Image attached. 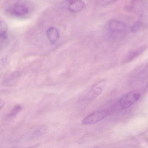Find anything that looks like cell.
Masks as SVG:
<instances>
[{
  "label": "cell",
  "mask_w": 148,
  "mask_h": 148,
  "mask_svg": "<svg viewBox=\"0 0 148 148\" xmlns=\"http://www.w3.org/2000/svg\"><path fill=\"white\" fill-rule=\"evenodd\" d=\"M7 14L15 17L23 18L29 14L30 8L28 3L19 1L10 5L6 10Z\"/></svg>",
  "instance_id": "1"
},
{
  "label": "cell",
  "mask_w": 148,
  "mask_h": 148,
  "mask_svg": "<svg viewBox=\"0 0 148 148\" xmlns=\"http://www.w3.org/2000/svg\"><path fill=\"white\" fill-rule=\"evenodd\" d=\"M5 102L2 99L0 98V109L3 107L5 105Z\"/></svg>",
  "instance_id": "15"
},
{
  "label": "cell",
  "mask_w": 148,
  "mask_h": 148,
  "mask_svg": "<svg viewBox=\"0 0 148 148\" xmlns=\"http://www.w3.org/2000/svg\"><path fill=\"white\" fill-rule=\"evenodd\" d=\"M47 36L50 43L54 44L57 42L60 38L59 30L55 27H50L47 31Z\"/></svg>",
  "instance_id": "10"
},
{
  "label": "cell",
  "mask_w": 148,
  "mask_h": 148,
  "mask_svg": "<svg viewBox=\"0 0 148 148\" xmlns=\"http://www.w3.org/2000/svg\"><path fill=\"white\" fill-rule=\"evenodd\" d=\"M110 113V110H100L89 115L83 120L84 125H90L97 123L107 117Z\"/></svg>",
  "instance_id": "5"
},
{
  "label": "cell",
  "mask_w": 148,
  "mask_h": 148,
  "mask_svg": "<svg viewBox=\"0 0 148 148\" xmlns=\"http://www.w3.org/2000/svg\"><path fill=\"white\" fill-rule=\"evenodd\" d=\"M148 77V63L139 66L135 69L131 75V80L139 81L146 79Z\"/></svg>",
  "instance_id": "6"
},
{
  "label": "cell",
  "mask_w": 148,
  "mask_h": 148,
  "mask_svg": "<svg viewBox=\"0 0 148 148\" xmlns=\"http://www.w3.org/2000/svg\"><path fill=\"white\" fill-rule=\"evenodd\" d=\"M21 106L19 105H16L13 107L9 114L8 115V117H14L21 110Z\"/></svg>",
  "instance_id": "12"
},
{
  "label": "cell",
  "mask_w": 148,
  "mask_h": 148,
  "mask_svg": "<svg viewBox=\"0 0 148 148\" xmlns=\"http://www.w3.org/2000/svg\"><path fill=\"white\" fill-rule=\"evenodd\" d=\"M145 50V47L140 46L135 49L133 50L128 53L125 58L123 59V63H127L132 61L136 58H137Z\"/></svg>",
  "instance_id": "7"
},
{
  "label": "cell",
  "mask_w": 148,
  "mask_h": 148,
  "mask_svg": "<svg viewBox=\"0 0 148 148\" xmlns=\"http://www.w3.org/2000/svg\"><path fill=\"white\" fill-rule=\"evenodd\" d=\"M142 25L141 23L140 22H137L132 26L131 28V31L132 32H136L140 28Z\"/></svg>",
  "instance_id": "13"
},
{
  "label": "cell",
  "mask_w": 148,
  "mask_h": 148,
  "mask_svg": "<svg viewBox=\"0 0 148 148\" xmlns=\"http://www.w3.org/2000/svg\"><path fill=\"white\" fill-rule=\"evenodd\" d=\"M21 76V74L18 71L12 72L4 77L3 83L5 86H13L17 82Z\"/></svg>",
  "instance_id": "9"
},
{
  "label": "cell",
  "mask_w": 148,
  "mask_h": 148,
  "mask_svg": "<svg viewBox=\"0 0 148 148\" xmlns=\"http://www.w3.org/2000/svg\"><path fill=\"white\" fill-rule=\"evenodd\" d=\"M8 30V24L6 21L0 16V37L5 35Z\"/></svg>",
  "instance_id": "11"
},
{
  "label": "cell",
  "mask_w": 148,
  "mask_h": 148,
  "mask_svg": "<svg viewBox=\"0 0 148 148\" xmlns=\"http://www.w3.org/2000/svg\"><path fill=\"white\" fill-rule=\"evenodd\" d=\"M0 1H1V0H0Z\"/></svg>",
  "instance_id": "16"
},
{
  "label": "cell",
  "mask_w": 148,
  "mask_h": 148,
  "mask_svg": "<svg viewBox=\"0 0 148 148\" xmlns=\"http://www.w3.org/2000/svg\"><path fill=\"white\" fill-rule=\"evenodd\" d=\"M67 2L69 10L73 13L82 11L85 6V3L82 0H67Z\"/></svg>",
  "instance_id": "8"
},
{
  "label": "cell",
  "mask_w": 148,
  "mask_h": 148,
  "mask_svg": "<svg viewBox=\"0 0 148 148\" xmlns=\"http://www.w3.org/2000/svg\"><path fill=\"white\" fill-rule=\"evenodd\" d=\"M140 98L138 92L132 91L123 95L118 102V105L121 109H125L134 105Z\"/></svg>",
  "instance_id": "3"
},
{
  "label": "cell",
  "mask_w": 148,
  "mask_h": 148,
  "mask_svg": "<svg viewBox=\"0 0 148 148\" xmlns=\"http://www.w3.org/2000/svg\"><path fill=\"white\" fill-rule=\"evenodd\" d=\"M115 1L116 0H102V2L104 5H106L112 3Z\"/></svg>",
  "instance_id": "14"
},
{
  "label": "cell",
  "mask_w": 148,
  "mask_h": 148,
  "mask_svg": "<svg viewBox=\"0 0 148 148\" xmlns=\"http://www.w3.org/2000/svg\"><path fill=\"white\" fill-rule=\"evenodd\" d=\"M106 83L105 80H102L95 83L83 94L81 97V100L90 101L95 99L102 93Z\"/></svg>",
  "instance_id": "2"
},
{
  "label": "cell",
  "mask_w": 148,
  "mask_h": 148,
  "mask_svg": "<svg viewBox=\"0 0 148 148\" xmlns=\"http://www.w3.org/2000/svg\"><path fill=\"white\" fill-rule=\"evenodd\" d=\"M109 31L115 36L123 35L127 30V26L122 22L115 19H112L108 24Z\"/></svg>",
  "instance_id": "4"
}]
</instances>
